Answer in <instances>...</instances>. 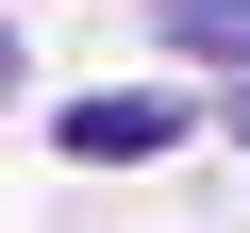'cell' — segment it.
I'll use <instances>...</instances> for the list:
<instances>
[{"instance_id": "cell-1", "label": "cell", "mask_w": 250, "mask_h": 233, "mask_svg": "<svg viewBox=\"0 0 250 233\" xmlns=\"http://www.w3.org/2000/svg\"><path fill=\"white\" fill-rule=\"evenodd\" d=\"M150 150H184V100H167V83H100V100H67V167H150Z\"/></svg>"}, {"instance_id": "cell-2", "label": "cell", "mask_w": 250, "mask_h": 233, "mask_svg": "<svg viewBox=\"0 0 250 233\" xmlns=\"http://www.w3.org/2000/svg\"><path fill=\"white\" fill-rule=\"evenodd\" d=\"M167 50H184V67H233V83H250V0H167Z\"/></svg>"}, {"instance_id": "cell-3", "label": "cell", "mask_w": 250, "mask_h": 233, "mask_svg": "<svg viewBox=\"0 0 250 233\" xmlns=\"http://www.w3.org/2000/svg\"><path fill=\"white\" fill-rule=\"evenodd\" d=\"M0 100H17V34H0Z\"/></svg>"}, {"instance_id": "cell-4", "label": "cell", "mask_w": 250, "mask_h": 233, "mask_svg": "<svg viewBox=\"0 0 250 233\" xmlns=\"http://www.w3.org/2000/svg\"><path fill=\"white\" fill-rule=\"evenodd\" d=\"M233 150H250V83H233Z\"/></svg>"}]
</instances>
